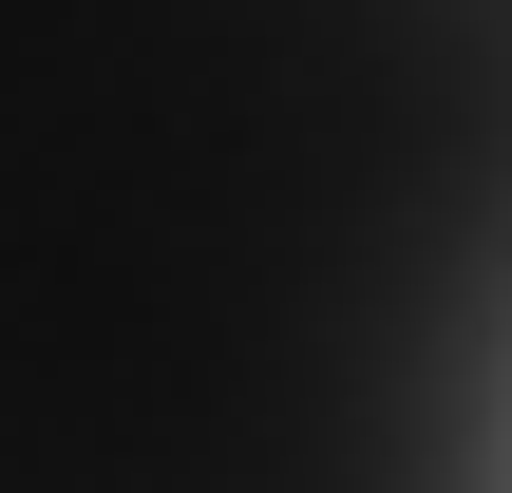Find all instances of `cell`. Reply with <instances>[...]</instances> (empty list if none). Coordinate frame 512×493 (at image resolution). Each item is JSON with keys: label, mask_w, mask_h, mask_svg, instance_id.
Instances as JSON below:
<instances>
[{"label": "cell", "mask_w": 512, "mask_h": 493, "mask_svg": "<svg viewBox=\"0 0 512 493\" xmlns=\"http://www.w3.org/2000/svg\"><path fill=\"white\" fill-rule=\"evenodd\" d=\"M0 493H512V0H0Z\"/></svg>", "instance_id": "1"}]
</instances>
